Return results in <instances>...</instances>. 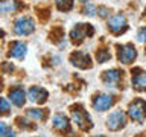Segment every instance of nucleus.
Returning a JSON list of instances; mask_svg holds the SVG:
<instances>
[{"label": "nucleus", "instance_id": "nucleus-15", "mask_svg": "<svg viewBox=\"0 0 146 137\" xmlns=\"http://www.w3.org/2000/svg\"><path fill=\"white\" fill-rule=\"evenodd\" d=\"M52 123H53V128L58 131H68L70 130V122H68V119L66 114H55L53 119H52Z\"/></svg>", "mask_w": 146, "mask_h": 137}, {"label": "nucleus", "instance_id": "nucleus-12", "mask_svg": "<svg viewBox=\"0 0 146 137\" xmlns=\"http://www.w3.org/2000/svg\"><path fill=\"white\" fill-rule=\"evenodd\" d=\"M27 96H29V99L32 100V102L41 104V102H44V100L47 99L49 91L46 88H43V87H40V85H32L29 88V91H27Z\"/></svg>", "mask_w": 146, "mask_h": 137}, {"label": "nucleus", "instance_id": "nucleus-10", "mask_svg": "<svg viewBox=\"0 0 146 137\" xmlns=\"http://www.w3.org/2000/svg\"><path fill=\"white\" fill-rule=\"evenodd\" d=\"M27 53V44L21 40H14L9 43V50H8V57L14 59H25Z\"/></svg>", "mask_w": 146, "mask_h": 137}, {"label": "nucleus", "instance_id": "nucleus-22", "mask_svg": "<svg viewBox=\"0 0 146 137\" xmlns=\"http://www.w3.org/2000/svg\"><path fill=\"white\" fill-rule=\"evenodd\" d=\"M137 40H139L140 43L146 44V26H143V27L139 29V32H137Z\"/></svg>", "mask_w": 146, "mask_h": 137}, {"label": "nucleus", "instance_id": "nucleus-16", "mask_svg": "<svg viewBox=\"0 0 146 137\" xmlns=\"http://www.w3.org/2000/svg\"><path fill=\"white\" fill-rule=\"evenodd\" d=\"M18 5L15 0H0V14H9L17 11Z\"/></svg>", "mask_w": 146, "mask_h": 137}, {"label": "nucleus", "instance_id": "nucleus-3", "mask_svg": "<svg viewBox=\"0 0 146 137\" xmlns=\"http://www.w3.org/2000/svg\"><path fill=\"white\" fill-rule=\"evenodd\" d=\"M128 116L134 122H143L146 119V102L143 99H134L128 107Z\"/></svg>", "mask_w": 146, "mask_h": 137}, {"label": "nucleus", "instance_id": "nucleus-5", "mask_svg": "<svg viewBox=\"0 0 146 137\" xmlns=\"http://www.w3.org/2000/svg\"><path fill=\"white\" fill-rule=\"evenodd\" d=\"M108 29L111 34L114 35H119V34H122V32H125L128 29V21H126V17L123 15L122 12H119V14H114L113 17H110L108 18Z\"/></svg>", "mask_w": 146, "mask_h": 137}, {"label": "nucleus", "instance_id": "nucleus-27", "mask_svg": "<svg viewBox=\"0 0 146 137\" xmlns=\"http://www.w3.org/2000/svg\"><path fill=\"white\" fill-rule=\"evenodd\" d=\"M79 2H82V3H88L90 0H79Z\"/></svg>", "mask_w": 146, "mask_h": 137}, {"label": "nucleus", "instance_id": "nucleus-2", "mask_svg": "<svg viewBox=\"0 0 146 137\" xmlns=\"http://www.w3.org/2000/svg\"><path fill=\"white\" fill-rule=\"evenodd\" d=\"M93 34H94V27L91 26L90 23H78V25L70 31L68 37H70L72 43L81 44L87 37H93Z\"/></svg>", "mask_w": 146, "mask_h": 137}, {"label": "nucleus", "instance_id": "nucleus-24", "mask_svg": "<svg viewBox=\"0 0 146 137\" xmlns=\"http://www.w3.org/2000/svg\"><path fill=\"white\" fill-rule=\"evenodd\" d=\"M8 132V125L5 122H0V137H5Z\"/></svg>", "mask_w": 146, "mask_h": 137}, {"label": "nucleus", "instance_id": "nucleus-9", "mask_svg": "<svg viewBox=\"0 0 146 137\" xmlns=\"http://www.w3.org/2000/svg\"><path fill=\"white\" fill-rule=\"evenodd\" d=\"M122 76H123L122 70H119V68H110V70L104 72L102 81H104L105 87H108V88H116V87L120 84Z\"/></svg>", "mask_w": 146, "mask_h": 137}, {"label": "nucleus", "instance_id": "nucleus-20", "mask_svg": "<svg viewBox=\"0 0 146 137\" xmlns=\"http://www.w3.org/2000/svg\"><path fill=\"white\" fill-rule=\"evenodd\" d=\"M96 8L94 5H91V3H85L84 5V8H82V14L84 15H87V17H94L96 15Z\"/></svg>", "mask_w": 146, "mask_h": 137}, {"label": "nucleus", "instance_id": "nucleus-21", "mask_svg": "<svg viewBox=\"0 0 146 137\" xmlns=\"http://www.w3.org/2000/svg\"><path fill=\"white\" fill-rule=\"evenodd\" d=\"M9 111V102L5 98H0V114H5Z\"/></svg>", "mask_w": 146, "mask_h": 137}, {"label": "nucleus", "instance_id": "nucleus-26", "mask_svg": "<svg viewBox=\"0 0 146 137\" xmlns=\"http://www.w3.org/2000/svg\"><path fill=\"white\" fill-rule=\"evenodd\" d=\"M3 35H5V32H3L2 29H0V38H2V37H3Z\"/></svg>", "mask_w": 146, "mask_h": 137}, {"label": "nucleus", "instance_id": "nucleus-28", "mask_svg": "<svg viewBox=\"0 0 146 137\" xmlns=\"http://www.w3.org/2000/svg\"><path fill=\"white\" fill-rule=\"evenodd\" d=\"M94 137H104V136H94Z\"/></svg>", "mask_w": 146, "mask_h": 137}, {"label": "nucleus", "instance_id": "nucleus-13", "mask_svg": "<svg viewBox=\"0 0 146 137\" xmlns=\"http://www.w3.org/2000/svg\"><path fill=\"white\" fill-rule=\"evenodd\" d=\"M8 98H9V100H11L14 105H17V107H23L25 102H26V93H25V90H23L21 87L11 88L9 90Z\"/></svg>", "mask_w": 146, "mask_h": 137}, {"label": "nucleus", "instance_id": "nucleus-14", "mask_svg": "<svg viewBox=\"0 0 146 137\" xmlns=\"http://www.w3.org/2000/svg\"><path fill=\"white\" fill-rule=\"evenodd\" d=\"M137 73L132 72V87L135 90H146V72H143L141 68H132Z\"/></svg>", "mask_w": 146, "mask_h": 137}, {"label": "nucleus", "instance_id": "nucleus-7", "mask_svg": "<svg viewBox=\"0 0 146 137\" xmlns=\"http://www.w3.org/2000/svg\"><path fill=\"white\" fill-rule=\"evenodd\" d=\"M126 123V116L122 110H114L113 113H110V116L107 117V126L111 131H119L125 126Z\"/></svg>", "mask_w": 146, "mask_h": 137}, {"label": "nucleus", "instance_id": "nucleus-18", "mask_svg": "<svg viewBox=\"0 0 146 137\" xmlns=\"http://www.w3.org/2000/svg\"><path fill=\"white\" fill-rule=\"evenodd\" d=\"M55 5L59 11L62 12H68L73 8V0H55Z\"/></svg>", "mask_w": 146, "mask_h": 137}, {"label": "nucleus", "instance_id": "nucleus-6", "mask_svg": "<svg viewBox=\"0 0 146 137\" xmlns=\"http://www.w3.org/2000/svg\"><path fill=\"white\" fill-rule=\"evenodd\" d=\"M114 96L113 94H108V93H99L96 94L93 98V102H91V105H93V108L96 110V111L102 113V111H107V110H110L114 105Z\"/></svg>", "mask_w": 146, "mask_h": 137}, {"label": "nucleus", "instance_id": "nucleus-4", "mask_svg": "<svg viewBox=\"0 0 146 137\" xmlns=\"http://www.w3.org/2000/svg\"><path fill=\"white\" fill-rule=\"evenodd\" d=\"M135 58H137V49L134 47V44L126 43L117 46V59L122 64H131Z\"/></svg>", "mask_w": 146, "mask_h": 137}, {"label": "nucleus", "instance_id": "nucleus-17", "mask_svg": "<svg viewBox=\"0 0 146 137\" xmlns=\"http://www.w3.org/2000/svg\"><path fill=\"white\" fill-rule=\"evenodd\" d=\"M96 59H98V63H107L111 59V53H110L108 49H98V52H96Z\"/></svg>", "mask_w": 146, "mask_h": 137}, {"label": "nucleus", "instance_id": "nucleus-23", "mask_svg": "<svg viewBox=\"0 0 146 137\" xmlns=\"http://www.w3.org/2000/svg\"><path fill=\"white\" fill-rule=\"evenodd\" d=\"M96 12H98L100 17H107L108 14H110V9H108V8H105V6H98Z\"/></svg>", "mask_w": 146, "mask_h": 137}, {"label": "nucleus", "instance_id": "nucleus-1", "mask_svg": "<svg viewBox=\"0 0 146 137\" xmlns=\"http://www.w3.org/2000/svg\"><path fill=\"white\" fill-rule=\"evenodd\" d=\"M36 29L35 20L31 15H20L14 21V34L20 35V37H27L31 34H34Z\"/></svg>", "mask_w": 146, "mask_h": 137}, {"label": "nucleus", "instance_id": "nucleus-19", "mask_svg": "<svg viewBox=\"0 0 146 137\" xmlns=\"http://www.w3.org/2000/svg\"><path fill=\"white\" fill-rule=\"evenodd\" d=\"M27 116L31 119H34L35 122H40L44 119V111L41 108H31V110H27Z\"/></svg>", "mask_w": 146, "mask_h": 137}, {"label": "nucleus", "instance_id": "nucleus-29", "mask_svg": "<svg viewBox=\"0 0 146 137\" xmlns=\"http://www.w3.org/2000/svg\"><path fill=\"white\" fill-rule=\"evenodd\" d=\"M145 12H146V6H145Z\"/></svg>", "mask_w": 146, "mask_h": 137}, {"label": "nucleus", "instance_id": "nucleus-11", "mask_svg": "<svg viewBox=\"0 0 146 137\" xmlns=\"http://www.w3.org/2000/svg\"><path fill=\"white\" fill-rule=\"evenodd\" d=\"M70 63L73 66L79 67V68H88L91 67V58L88 53L82 52V50H76L70 55Z\"/></svg>", "mask_w": 146, "mask_h": 137}, {"label": "nucleus", "instance_id": "nucleus-8", "mask_svg": "<svg viewBox=\"0 0 146 137\" xmlns=\"http://www.w3.org/2000/svg\"><path fill=\"white\" fill-rule=\"evenodd\" d=\"M72 117H73V122H75L79 128H82V130H88V128L91 126L90 116L87 114L85 110L81 108V105L72 107Z\"/></svg>", "mask_w": 146, "mask_h": 137}, {"label": "nucleus", "instance_id": "nucleus-25", "mask_svg": "<svg viewBox=\"0 0 146 137\" xmlns=\"http://www.w3.org/2000/svg\"><path fill=\"white\" fill-rule=\"evenodd\" d=\"M6 137H15V132H14V131H9V130H8V132H6Z\"/></svg>", "mask_w": 146, "mask_h": 137}]
</instances>
